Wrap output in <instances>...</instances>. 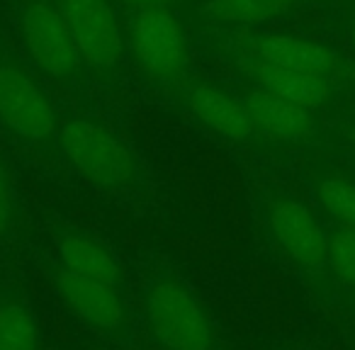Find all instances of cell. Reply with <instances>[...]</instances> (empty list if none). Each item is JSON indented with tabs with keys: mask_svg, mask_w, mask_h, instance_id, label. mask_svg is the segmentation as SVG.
<instances>
[{
	"mask_svg": "<svg viewBox=\"0 0 355 350\" xmlns=\"http://www.w3.org/2000/svg\"><path fill=\"white\" fill-rule=\"evenodd\" d=\"M54 151L76 173L105 190H132L141 183V166L132 148L90 119L61 124Z\"/></svg>",
	"mask_w": 355,
	"mask_h": 350,
	"instance_id": "obj_1",
	"label": "cell"
},
{
	"mask_svg": "<svg viewBox=\"0 0 355 350\" xmlns=\"http://www.w3.org/2000/svg\"><path fill=\"white\" fill-rule=\"evenodd\" d=\"M59 117L27 66L0 44V129L32 148H54Z\"/></svg>",
	"mask_w": 355,
	"mask_h": 350,
	"instance_id": "obj_2",
	"label": "cell"
},
{
	"mask_svg": "<svg viewBox=\"0 0 355 350\" xmlns=\"http://www.w3.org/2000/svg\"><path fill=\"white\" fill-rule=\"evenodd\" d=\"M148 324L168 350H214V331L190 285L175 272H161L144 292Z\"/></svg>",
	"mask_w": 355,
	"mask_h": 350,
	"instance_id": "obj_3",
	"label": "cell"
},
{
	"mask_svg": "<svg viewBox=\"0 0 355 350\" xmlns=\"http://www.w3.org/2000/svg\"><path fill=\"white\" fill-rule=\"evenodd\" d=\"M17 25L25 56L42 76L59 83H76L88 76L59 3L25 0L17 12Z\"/></svg>",
	"mask_w": 355,
	"mask_h": 350,
	"instance_id": "obj_4",
	"label": "cell"
},
{
	"mask_svg": "<svg viewBox=\"0 0 355 350\" xmlns=\"http://www.w3.org/2000/svg\"><path fill=\"white\" fill-rule=\"evenodd\" d=\"M90 78L112 80L127 59V40L107 0H56Z\"/></svg>",
	"mask_w": 355,
	"mask_h": 350,
	"instance_id": "obj_5",
	"label": "cell"
},
{
	"mask_svg": "<svg viewBox=\"0 0 355 350\" xmlns=\"http://www.w3.org/2000/svg\"><path fill=\"white\" fill-rule=\"evenodd\" d=\"M132 51L141 73L156 85H173L185 76L188 44L166 6L137 10L132 22Z\"/></svg>",
	"mask_w": 355,
	"mask_h": 350,
	"instance_id": "obj_6",
	"label": "cell"
},
{
	"mask_svg": "<svg viewBox=\"0 0 355 350\" xmlns=\"http://www.w3.org/2000/svg\"><path fill=\"white\" fill-rule=\"evenodd\" d=\"M59 295L71 314L90 329L114 335L127 326V301L122 285L61 270Z\"/></svg>",
	"mask_w": 355,
	"mask_h": 350,
	"instance_id": "obj_7",
	"label": "cell"
},
{
	"mask_svg": "<svg viewBox=\"0 0 355 350\" xmlns=\"http://www.w3.org/2000/svg\"><path fill=\"white\" fill-rule=\"evenodd\" d=\"M268 229L275 243L302 268H321L329 256V236L316 217L297 200H275L268 207Z\"/></svg>",
	"mask_w": 355,
	"mask_h": 350,
	"instance_id": "obj_8",
	"label": "cell"
},
{
	"mask_svg": "<svg viewBox=\"0 0 355 350\" xmlns=\"http://www.w3.org/2000/svg\"><path fill=\"white\" fill-rule=\"evenodd\" d=\"M185 103L190 112L207 129L229 141H251L258 137V127L239 95L224 90L222 85L198 80L185 88Z\"/></svg>",
	"mask_w": 355,
	"mask_h": 350,
	"instance_id": "obj_9",
	"label": "cell"
},
{
	"mask_svg": "<svg viewBox=\"0 0 355 350\" xmlns=\"http://www.w3.org/2000/svg\"><path fill=\"white\" fill-rule=\"evenodd\" d=\"M243 103H246L248 112L256 122L258 134L270 137L272 141L297 143L314 137L316 119L311 110L304 107V105L280 98V95L261 88V85H253L243 95Z\"/></svg>",
	"mask_w": 355,
	"mask_h": 350,
	"instance_id": "obj_10",
	"label": "cell"
},
{
	"mask_svg": "<svg viewBox=\"0 0 355 350\" xmlns=\"http://www.w3.org/2000/svg\"><path fill=\"white\" fill-rule=\"evenodd\" d=\"M253 59L275 64L282 69L302 71V73L331 78L340 71L338 54L319 42L304 40L295 35H263L251 46Z\"/></svg>",
	"mask_w": 355,
	"mask_h": 350,
	"instance_id": "obj_11",
	"label": "cell"
},
{
	"mask_svg": "<svg viewBox=\"0 0 355 350\" xmlns=\"http://www.w3.org/2000/svg\"><path fill=\"white\" fill-rule=\"evenodd\" d=\"M248 76H251L253 85H261V88L270 90V93L280 95V98L292 100L297 105H304L309 110L324 107L331 100V93H334L329 78L282 69V66L266 64V61L258 59H251Z\"/></svg>",
	"mask_w": 355,
	"mask_h": 350,
	"instance_id": "obj_12",
	"label": "cell"
},
{
	"mask_svg": "<svg viewBox=\"0 0 355 350\" xmlns=\"http://www.w3.org/2000/svg\"><path fill=\"white\" fill-rule=\"evenodd\" d=\"M61 270L73 272V275L95 277V280L112 282L124 287L122 268H119L114 253L103 241L85 234H69L59 246Z\"/></svg>",
	"mask_w": 355,
	"mask_h": 350,
	"instance_id": "obj_13",
	"label": "cell"
},
{
	"mask_svg": "<svg viewBox=\"0 0 355 350\" xmlns=\"http://www.w3.org/2000/svg\"><path fill=\"white\" fill-rule=\"evenodd\" d=\"M0 350H40V326L30 306L10 292H0Z\"/></svg>",
	"mask_w": 355,
	"mask_h": 350,
	"instance_id": "obj_14",
	"label": "cell"
},
{
	"mask_svg": "<svg viewBox=\"0 0 355 350\" xmlns=\"http://www.w3.org/2000/svg\"><path fill=\"white\" fill-rule=\"evenodd\" d=\"M295 0H212L209 17L227 25H263L282 17Z\"/></svg>",
	"mask_w": 355,
	"mask_h": 350,
	"instance_id": "obj_15",
	"label": "cell"
},
{
	"mask_svg": "<svg viewBox=\"0 0 355 350\" xmlns=\"http://www.w3.org/2000/svg\"><path fill=\"white\" fill-rule=\"evenodd\" d=\"M319 198L340 229H355V183L343 178H326L319 185Z\"/></svg>",
	"mask_w": 355,
	"mask_h": 350,
	"instance_id": "obj_16",
	"label": "cell"
},
{
	"mask_svg": "<svg viewBox=\"0 0 355 350\" xmlns=\"http://www.w3.org/2000/svg\"><path fill=\"white\" fill-rule=\"evenodd\" d=\"M326 263L340 282L355 287V229H340L334 238H329Z\"/></svg>",
	"mask_w": 355,
	"mask_h": 350,
	"instance_id": "obj_17",
	"label": "cell"
},
{
	"mask_svg": "<svg viewBox=\"0 0 355 350\" xmlns=\"http://www.w3.org/2000/svg\"><path fill=\"white\" fill-rule=\"evenodd\" d=\"M17 217V193L8 173L0 166V231H6Z\"/></svg>",
	"mask_w": 355,
	"mask_h": 350,
	"instance_id": "obj_18",
	"label": "cell"
},
{
	"mask_svg": "<svg viewBox=\"0 0 355 350\" xmlns=\"http://www.w3.org/2000/svg\"><path fill=\"white\" fill-rule=\"evenodd\" d=\"M127 3L137 8V10H141V8H151V6H166V0H127Z\"/></svg>",
	"mask_w": 355,
	"mask_h": 350,
	"instance_id": "obj_19",
	"label": "cell"
},
{
	"mask_svg": "<svg viewBox=\"0 0 355 350\" xmlns=\"http://www.w3.org/2000/svg\"><path fill=\"white\" fill-rule=\"evenodd\" d=\"M353 44H355V30H353Z\"/></svg>",
	"mask_w": 355,
	"mask_h": 350,
	"instance_id": "obj_20",
	"label": "cell"
}]
</instances>
